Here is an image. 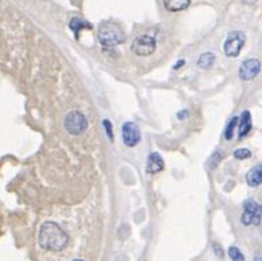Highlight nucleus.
Instances as JSON below:
<instances>
[{
	"instance_id": "16",
	"label": "nucleus",
	"mask_w": 262,
	"mask_h": 261,
	"mask_svg": "<svg viewBox=\"0 0 262 261\" xmlns=\"http://www.w3.org/2000/svg\"><path fill=\"white\" fill-rule=\"evenodd\" d=\"M237 122H238V117H234L230 121L228 126H227V129H226V139H227V140H231V139H232V136H234V128H235V125H237Z\"/></svg>"
},
{
	"instance_id": "18",
	"label": "nucleus",
	"mask_w": 262,
	"mask_h": 261,
	"mask_svg": "<svg viewBox=\"0 0 262 261\" xmlns=\"http://www.w3.org/2000/svg\"><path fill=\"white\" fill-rule=\"evenodd\" d=\"M103 126H105L106 134H108V136L110 138V140H113V126H112V124H110L108 120H105V121H103Z\"/></svg>"
},
{
	"instance_id": "19",
	"label": "nucleus",
	"mask_w": 262,
	"mask_h": 261,
	"mask_svg": "<svg viewBox=\"0 0 262 261\" xmlns=\"http://www.w3.org/2000/svg\"><path fill=\"white\" fill-rule=\"evenodd\" d=\"M214 248H215V253H216L219 257H223L222 246H220V245H218V244H214Z\"/></svg>"
},
{
	"instance_id": "11",
	"label": "nucleus",
	"mask_w": 262,
	"mask_h": 261,
	"mask_svg": "<svg viewBox=\"0 0 262 261\" xmlns=\"http://www.w3.org/2000/svg\"><path fill=\"white\" fill-rule=\"evenodd\" d=\"M251 130V114L249 112H243L241 122H239V138H245Z\"/></svg>"
},
{
	"instance_id": "3",
	"label": "nucleus",
	"mask_w": 262,
	"mask_h": 261,
	"mask_svg": "<svg viewBox=\"0 0 262 261\" xmlns=\"http://www.w3.org/2000/svg\"><path fill=\"white\" fill-rule=\"evenodd\" d=\"M148 32L144 36L137 37L135 42L132 44V52L137 56H149L155 52L156 49V41L152 34H149Z\"/></svg>"
},
{
	"instance_id": "1",
	"label": "nucleus",
	"mask_w": 262,
	"mask_h": 261,
	"mask_svg": "<svg viewBox=\"0 0 262 261\" xmlns=\"http://www.w3.org/2000/svg\"><path fill=\"white\" fill-rule=\"evenodd\" d=\"M41 248L45 250H52L59 252L68 242V236L59 224L53 222H45L40 228V236H38Z\"/></svg>"
},
{
	"instance_id": "9",
	"label": "nucleus",
	"mask_w": 262,
	"mask_h": 261,
	"mask_svg": "<svg viewBox=\"0 0 262 261\" xmlns=\"http://www.w3.org/2000/svg\"><path fill=\"white\" fill-rule=\"evenodd\" d=\"M163 169H165V162H163L162 156L158 152H152L148 156V161H147V173L156 174V173L162 171Z\"/></svg>"
},
{
	"instance_id": "8",
	"label": "nucleus",
	"mask_w": 262,
	"mask_h": 261,
	"mask_svg": "<svg viewBox=\"0 0 262 261\" xmlns=\"http://www.w3.org/2000/svg\"><path fill=\"white\" fill-rule=\"evenodd\" d=\"M122 139L128 147H135L140 142V129L135 122H125L122 126Z\"/></svg>"
},
{
	"instance_id": "7",
	"label": "nucleus",
	"mask_w": 262,
	"mask_h": 261,
	"mask_svg": "<svg viewBox=\"0 0 262 261\" xmlns=\"http://www.w3.org/2000/svg\"><path fill=\"white\" fill-rule=\"evenodd\" d=\"M259 71H261V63L258 59H247L241 64L239 77L242 81H251L258 75Z\"/></svg>"
},
{
	"instance_id": "12",
	"label": "nucleus",
	"mask_w": 262,
	"mask_h": 261,
	"mask_svg": "<svg viewBox=\"0 0 262 261\" xmlns=\"http://www.w3.org/2000/svg\"><path fill=\"white\" fill-rule=\"evenodd\" d=\"M165 7L171 12H177L185 10L190 4V0H163Z\"/></svg>"
},
{
	"instance_id": "20",
	"label": "nucleus",
	"mask_w": 262,
	"mask_h": 261,
	"mask_svg": "<svg viewBox=\"0 0 262 261\" xmlns=\"http://www.w3.org/2000/svg\"><path fill=\"white\" fill-rule=\"evenodd\" d=\"M184 63H185V61H184V60H181V61H179V63H177V64L174 65V68H175V69H177V68H179V67H182V64H184Z\"/></svg>"
},
{
	"instance_id": "23",
	"label": "nucleus",
	"mask_w": 262,
	"mask_h": 261,
	"mask_svg": "<svg viewBox=\"0 0 262 261\" xmlns=\"http://www.w3.org/2000/svg\"><path fill=\"white\" fill-rule=\"evenodd\" d=\"M73 261H83V260H73Z\"/></svg>"
},
{
	"instance_id": "4",
	"label": "nucleus",
	"mask_w": 262,
	"mask_h": 261,
	"mask_svg": "<svg viewBox=\"0 0 262 261\" xmlns=\"http://www.w3.org/2000/svg\"><path fill=\"white\" fill-rule=\"evenodd\" d=\"M64 126L69 135H81L87 129V118L81 112H71L65 117Z\"/></svg>"
},
{
	"instance_id": "2",
	"label": "nucleus",
	"mask_w": 262,
	"mask_h": 261,
	"mask_svg": "<svg viewBox=\"0 0 262 261\" xmlns=\"http://www.w3.org/2000/svg\"><path fill=\"white\" fill-rule=\"evenodd\" d=\"M98 38L105 48H114L116 45L125 41V34L118 24L113 22H103L99 26Z\"/></svg>"
},
{
	"instance_id": "6",
	"label": "nucleus",
	"mask_w": 262,
	"mask_h": 261,
	"mask_svg": "<svg viewBox=\"0 0 262 261\" xmlns=\"http://www.w3.org/2000/svg\"><path fill=\"white\" fill-rule=\"evenodd\" d=\"M246 42V37L242 32H231L224 42V52L227 56L237 57Z\"/></svg>"
},
{
	"instance_id": "14",
	"label": "nucleus",
	"mask_w": 262,
	"mask_h": 261,
	"mask_svg": "<svg viewBox=\"0 0 262 261\" xmlns=\"http://www.w3.org/2000/svg\"><path fill=\"white\" fill-rule=\"evenodd\" d=\"M215 63V55L214 53H202L201 56H200V59H198L197 61V65L200 67V68H209V67H212Z\"/></svg>"
},
{
	"instance_id": "21",
	"label": "nucleus",
	"mask_w": 262,
	"mask_h": 261,
	"mask_svg": "<svg viewBox=\"0 0 262 261\" xmlns=\"http://www.w3.org/2000/svg\"><path fill=\"white\" fill-rule=\"evenodd\" d=\"M243 3H246V4H254L257 0H242Z\"/></svg>"
},
{
	"instance_id": "22",
	"label": "nucleus",
	"mask_w": 262,
	"mask_h": 261,
	"mask_svg": "<svg viewBox=\"0 0 262 261\" xmlns=\"http://www.w3.org/2000/svg\"><path fill=\"white\" fill-rule=\"evenodd\" d=\"M254 261H262V257L257 256V257H255V258H254Z\"/></svg>"
},
{
	"instance_id": "17",
	"label": "nucleus",
	"mask_w": 262,
	"mask_h": 261,
	"mask_svg": "<svg viewBox=\"0 0 262 261\" xmlns=\"http://www.w3.org/2000/svg\"><path fill=\"white\" fill-rule=\"evenodd\" d=\"M234 156L237 159H247L251 156V152L247 148H238L234 151Z\"/></svg>"
},
{
	"instance_id": "10",
	"label": "nucleus",
	"mask_w": 262,
	"mask_h": 261,
	"mask_svg": "<svg viewBox=\"0 0 262 261\" xmlns=\"http://www.w3.org/2000/svg\"><path fill=\"white\" fill-rule=\"evenodd\" d=\"M246 181L249 187L257 188L262 182V162L251 169L246 175Z\"/></svg>"
},
{
	"instance_id": "15",
	"label": "nucleus",
	"mask_w": 262,
	"mask_h": 261,
	"mask_svg": "<svg viewBox=\"0 0 262 261\" xmlns=\"http://www.w3.org/2000/svg\"><path fill=\"white\" fill-rule=\"evenodd\" d=\"M228 256L232 261H245V256H243V253L239 250L237 246H231L228 249Z\"/></svg>"
},
{
	"instance_id": "13",
	"label": "nucleus",
	"mask_w": 262,
	"mask_h": 261,
	"mask_svg": "<svg viewBox=\"0 0 262 261\" xmlns=\"http://www.w3.org/2000/svg\"><path fill=\"white\" fill-rule=\"evenodd\" d=\"M69 28H71V30H72L77 37L79 36V33H81L83 29H91V24L85 22V20L79 19V18H73V19L69 22Z\"/></svg>"
},
{
	"instance_id": "5",
	"label": "nucleus",
	"mask_w": 262,
	"mask_h": 261,
	"mask_svg": "<svg viewBox=\"0 0 262 261\" xmlns=\"http://www.w3.org/2000/svg\"><path fill=\"white\" fill-rule=\"evenodd\" d=\"M242 223L246 226L250 224H259L262 222V207L255 200H247L245 203V210H243Z\"/></svg>"
}]
</instances>
